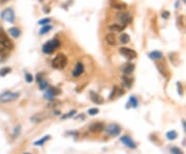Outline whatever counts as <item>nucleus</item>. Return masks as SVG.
Listing matches in <instances>:
<instances>
[{
  "mask_svg": "<svg viewBox=\"0 0 186 154\" xmlns=\"http://www.w3.org/2000/svg\"><path fill=\"white\" fill-rule=\"evenodd\" d=\"M89 130L91 132H95V133L101 132L102 130H105V124L101 122H95L89 126Z\"/></svg>",
  "mask_w": 186,
  "mask_h": 154,
  "instance_id": "10",
  "label": "nucleus"
},
{
  "mask_svg": "<svg viewBox=\"0 0 186 154\" xmlns=\"http://www.w3.org/2000/svg\"><path fill=\"white\" fill-rule=\"evenodd\" d=\"M105 42L110 45V46H115L117 44V39L114 33H109L105 35Z\"/></svg>",
  "mask_w": 186,
  "mask_h": 154,
  "instance_id": "16",
  "label": "nucleus"
},
{
  "mask_svg": "<svg viewBox=\"0 0 186 154\" xmlns=\"http://www.w3.org/2000/svg\"><path fill=\"white\" fill-rule=\"evenodd\" d=\"M117 19L119 20L120 22H122L123 26H126L127 24L131 23V16L129 15V12H119L117 15Z\"/></svg>",
  "mask_w": 186,
  "mask_h": 154,
  "instance_id": "8",
  "label": "nucleus"
},
{
  "mask_svg": "<svg viewBox=\"0 0 186 154\" xmlns=\"http://www.w3.org/2000/svg\"><path fill=\"white\" fill-rule=\"evenodd\" d=\"M2 19L5 20V21L9 22V23H14L15 21V14L14 11L12 8H6L5 11L2 12Z\"/></svg>",
  "mask_w": 186,
  "mask_h": 154,
  "instance_id": "9",
  "label": "nucleus"
},
{
  "mask_svg": "<svg viewBox=\"0 0 186 154\" xmlns=\"http://www.w3.org/2000/svg\"><path fill=\"white\" fill-rule=\"evenodd\" d=\"M61 91L58 88H54V87H49L47 90V92L45 93V98L48 100H53L55 98V96H57L58 94H60Z\"/></svg>",
  "mask_w": 186,
  "mask_h": 154,
  "instance_id": "7",
  "label": "nucleus"
},
{
  "mask_svg": "<svg viewBox=\"0 0 186 154\" xmlns=\"http://www.w3.org/2000/svg\"><path fill=\"white\" fill-rule=\"evenodd\" d=\"M110 4L113 8H116V9H125L126 8V4L123 3V2L119 1V0H110Z\"/></svg>",
  "mask_w": 186,
  "mask_h": 154,
  "instance_id": "13",
  "label": "nucleus"
},
{
  "mask_svg": "<svg viewBox=\"0 0 186 154\" xmlns=\"http://www.w3.org/2000/svg\"><path fill=\"white\" fill-rule=\"evenodd\" d=\"M134 70H135V64H132V63H127V64H125L124 67H123V74H124V75H130Z\"/></svg>",
  "mask_w": 186,
  "mask_h": 154,
  "instance_id": "15",
  "label": "nucleus"
},
{
  "mask_svg": "<svg viewBox=\"0 0 186 154\" xmlns=\"http://www.w3.org/2000/svg\"><path fill=\"white\" fill-rule=\"evenodd\" d=\"M52 29V26H50V25H47V26H45V27H42V28L41 29V31H39V34H46L48 33V32L50 31V30Z\"/></svg>",
  "mask_w": 186,
  "mask_h": 154,
  "instance_id": "27",
  "label": "nucleus"
},
{
  "mask_svg": "<svg viewBox=\"0 0 186 154\" xmlns=\"http://www.w3.org/2000/svg\"><path fill=\"white\" fill-rule=\"evenodd\" d=\"M24 154H29V153H24Z\"/></svg>",
  "mask_w": 186,
  "mask_h": 154,
  "instance_id": "37",
  "label": "nucleus"
},
{
  "mask_svg": "<svg viewBox=\"0 0 186 154\" xmlns=\"http://www.w3.org/2000/svg\"><path fill=\"white\" fill-rule=\"evenodd\" d=\"M9 33L12 37H15V38H17V37L20 36V34H21V31H20L19 28H17V27H12V28L9 29Z\"/></svg>",
  "mask_w": 186,
  "mask_h": 154,
  "instance_id": "20",
  "label": "nucleus"
},
{
  "mask_svg": "<svg viewBox=\"0 0 186 154\" xmlns=\"http://www.w3.org/2000/svg\"><path fill=\"white\" fill-rule=\"evenodd\" d=\"M59 46H60L59 40H57V39L50 40V42H48L44 45V47H42V52L46 53V54H51V53L54 52L57 48H59Z\"/></svg>",
  "mask_w": 186,
  "mask_h": 154,
  "instance_id": "3",
  "label": "nucleus"
},
{
  "mask_svg": "<svg viewBox=\"0 0 186 154\" xmlns=\"http://www.w3.org/2000/svg\"><path fill=\"white\" fill-rule=\"evenodd\" d=\"M76 111H70V112H68L67 113V114H65V115H63V116H61V118L62 119H67V118H70V117H72V116H74L75 114H76Z\"/></svg>",
  "mask_w": 186,
  "mask_h": 154,
  "instance_id": "30",
  "label": "nucleus"
},
{
  "mask_svg": "<svg viewBox=\"0 0 186 154\" xmlns=\"http://www.w3.org/2000/svg\"><path fill=\"white\" fill-rule=\"evenodd\" d=\"M105 132L108 133L111 137H117L120 132H121V127L119 125L116 124V123H111L108 126L105 127Z\"/></svg>",
  "mask_w": 186,
  "mask_h": 154,
  "instance_id": "5",
  "label": "nucleus"
},
{
  "mask_svg": "<svg viewBox=\"0 0 186 154\" xmlns=\"http://www.w3.org/2000/svg\"><path fill=\"white\" fill-rule=\"evenodd\" d=\"M120 141L125 144V145L127 146L128 148H131V149H135L137 148V145H135V143L132 141V139L130 137H128V136H123V137L120 139Z\"/></svg>",
  "mask_w": 186,
  "mask_h": 154,
  "instance_id": "11",
  "label": "nucleus"
},
{
  "mask_svg": "<svg viewBox=\"0 0 186 154\" xmlns=\"http://www.w3.org/2000/svg\"><path fill=\"white\" fill-rule=\"evenodd\" d=\"M19 96H20L19 92H9V91L4 92L0 95V102L5 103V102H12V100H16Z\"/></svg>",
  "mask_w": 186,
  "mask_h": 154,
  "instance_id": "4",
  "label": "nucleus"
},
{
  "mask_svg": "<svg viewBox=\"0 0 186 154\" xmlns=\"http://www.w3.org/2000/svg\"><path fill=\"white\" fill-rule=\"evenodd\" d=\"M14 48V44L3 32L0 33V53H4Z\"/></svg>",
  "mask_w": 186,
  "mask_h": 154,
  "instance_id": "2",
  "label": "nucleus"
},
{
  "mask_svg": "<svg viewBox=\"0 0 186 154\" xmlns=\"http://www.w3.org/2000/svg\"><path fill=\"white\" fill-rule=\"evenodd\" d=\"M125 26H123L122 24H113L110 26V30L112 31H116V32H121L122 30H124Z\"/></svg>",
  "mask_w": 186,
  "mask_h": 154,
  "instance_id": "18",
  "label": "nucleus"
},
{
  "mask_svg": "<svg viewBox=\"0 0 186 154\" xmlns=\"http://www.w3.org/2000/svg\"><path fill=\"white\" fill-rule=\"evenodd\" d=\"M98 112H99V110H98V109H96V108H93V109L88 110V114L91 115V116H94V115L98 114Z\"/></svg>",
  "mask_w": 186,
  "mask_h": 154,
  "instance_id": "31",
  "label": "nucleus"
},
{
  "mask_svg": "<svg viewBox=\"0 0 186 154\" xmlns=\"http://www.w3.org/2000/svg\"><path fill=\"white\" fill-rule=\"evenodd\" d=\"M25 80H26L27 83H31L32 81H33V77H32L31 74H29V72H26V74H25Z\"/></svg>",
  "mask_w": 186,
  "mask_h": 154,
  "instance_id": "32",
  "label": "nucleus"
},
{
  "mask_svg": "<svg viewBox=\"0 0 186 154\" xmlns=\"http://www.w3.org/2000/svg\"><path fill=\"white\" fill-rule=\"evenodd\" d=\"M11 72H12L11 67H2V69H0V77H4V75L9 74Z\"/></svg>",
  "mask_w": 186,
  "mask_h": 154,
  "instance_id": "25",
  "label": "nucleus"
},
{
  "mask_svg": "<svg viewBox=\"0 0 186 154\" xmlns=\"http://www.w3.org/2000/svg\"><path fill=\"white\" fill-rule=\"evenodd\" d=\"M50 136H45L44 138L41 139V140H38V141H36V142H34V145H36V146H42L44 145L45 143L47 142V141H49L50 140Z\"/></svg>",
  "mask_w": 186,
  "mask_h": 154,
  "instance_id": "23",
  "label": "nucleus"
},
{
  "mask_svg": "<svg viewBox=\"0 0 186 154\" xmlns=\"http://www.w3.org/2000/svg\"><path fill=\"white\" fill-rule=\"evenodd\" d=\"M149 58H151L153 60H158L162 58V53L159 51H153L149 54Z\"/></svg>",
  "mask_w": 186,
  "mask_h": 154,
  "instance_id": "19",
  "label": "nucleus"
},
{
  "mask_svg": "<svg viewBox=\"0 0 186 154\" xmlns=\"http://www.w3.org/2000/svg\"><path fill=\"white\" fill-rule=\"evenodd\" d=\"M177 86H178V88H179V89H178V91H179L180 94H182V93H183V91H182V85H181L180 83L178 82L177 83Z\"/></svg>",
  "mask_w": 186,
  "mask_h": 154,
  "instance_id": "36",
  "label": "nucleus"
},
{
  "mask_svg": "<svg viewBox=\"0 0 186 154\" xmlns=\"http://www.w3.org/2000/svg\"><path fill=\"white\" fill-rule=\"evenodd\" d=\"M122 80H123V83H124V85L126 86L127 88H130V86L132 85V79H130L128 75H123Z\"/></svg>",
  "mask_w": 186,
  "mask_h": 154,
  "instance_id": "22",
  "label": "nucleus"
},
{
  "mask_svg": "<svg viewBox=\"0 0 186 154\" xmlns=\"http://www.w3.org/2000/svg\"><path fill=\"white\" fill-rule=\"evenodd\" d=\"M171 152L173 154H183V151L178 147H172L171 148Z\"/></svg>",
  "mask_w": 186,
  "mask_h": 154,
  "instance_id": "29",
  "label": "nucleus"
},
{
  "mask_svg": "<svg viewBox=\"0 0 186 154\" xmlns=\"http://www.w3.org/2000/svg\"><path fill=\"white\" fill-rule=\"evenodd\" d=\"M119 52L122 56H124L128 60H132V59H135V58H137V52L131 49H128V48H124V47L120 48Z\"/></svg>",
  "mask_w": 186,
  "mask_h": 154,
  "instance_id": "6",
  "label": "nucleus"
},
{
  "mask_svg": "<svg viewBox=\"0 0 186 154\" xmlns=\"http://www.w3.org/2000/svg\"><path fill=\"white\" fill-rule=\"evenodd\" d=\"M48 116L46 114H44V113H37V114H35L32 116L31 118H30V120L33 121V122L37 123V122H42V121H44Z\"/></svg>",
  "mask_w": 186,
  "mask_h": 154,
  "instance_id": "14",
  "label": "nucleus"
},
{
  "mask_svg": "<svg viewBox=\"0 0 186 154\" xmlns=\"http://www.w3.org/2000/svg\"><path fill=\"white\" fill-rule=\"evenodd\" d=\"M129 40H130L129 35L126 34V33H122L121 36H120V42H121V44H123V45H125V44H127V42H129Z\"/></svg>",
  "mask_w": 186,
  "mask_h": 154,
  "instance_id": "24",
  "label": "nucleus"
},
{
  "mask_svg": "<svg viewBox=\"0 0 186 154\" xmlns=\"http://www.w3.org/2000/svg\"><path fill=\"white\" fill-rule=\"evenodd\" d=\"M91 94V100L94 103H97V105H101L102 102H104V98L100 96L99 94H97V93H94V92H91L90 93Z\"/></svg>",
  "mask_w": 186,
  "mask_h": 154,
  "instance_id": "17",
  "label": "nucleus"
},
{
  "mask_svg": "<svg viewBox=\"0 0 186 154\" xmlns=\"http://www.w3.org/2000/svg\"><path fill=\"white\" fill-rule=\"evenodd\" d=\"M67 65V58L63 54H58L52 60V66L56 69H63Z\"/></svg>",
  "mask_w": 186,
  "mask_h": 154,
  "instance_id": "1",
  "label": "nucleus"
},
{
  "mask_svg": "<svg viewBox=\"0 0 186 154\" xmlns=\"http://www.w3.org/2000/svg\"><path fill=\"white\" fill-rule=\"evenodd\" d=\"M138 99L135 98V96H130L129 100H128V103H127V108L128 107H131V108H137L138 107Z\"/></svg>",
  "mask_w": 186,
  "mask_h": 154,
  "instance_id": "21",
  "label": "nucleus"
},
{
  "mask_svg": "<svg viewBox=\"0 0 186 154\" xmlns=\"http://www.w3.org/2000/svg\"><path fill=\"white\" fill-rule=\"evenodd\" d=\"M20 128H21V127H20V126H17V127L15 128V131H14V136H15V137H17V136L19 135V132H20Z\"/></svg>",
  "mask_w": 186,
  "mask_h": 154,
  "instance_id": "34",
  "label": "nucleus"
},
{
  "mask_svg": "<svg viewBox=\"0 0 186 154\" xmlns=\"http://www.w3.org/2000/svg\"><path fill=\"white\" fill-rule=\"evenodd\" d=\"M178 137V133L176 132L175 130H172V131H169V132L167 133V138L169 139V140H175L176 138Z\"/></svg>",
  "mask_w": 186,
  "mask_h": 154,
  "instance_id": "26",
  "label": "nucleus"
},
{
  "mask_svg": "<svg viewBox=\"0 0 186 154\" xmlns=\"http://www.w3.org/2000/svg\"><path fill=\"white\" fill-rule=\"evenodd\" d=\"M49 22H50V19H42L38 22V24L39 25H45V24H48Z\"/></svg>",
  "mask_w": 186,
  "mask_h": 154,
  "instance_id": "33",
  "label": "nucleus"
},
{
  "mask_svg": "<svg viewBox=\"0 0 186 154\" xmlns=\"http://www.w3.org/2000/svg\"><path fill=\"white\" fill-rule=\"evenodd\" d=\"M161 16L162 18H164V19H168V18L170 17V14H169V12H163Z\"/></svg>",
  "mask_w": 186,
  "mask_h": 154,
  "instance_id": "35",
  "label": "nucleus"
},
{
  "mask_svg": "<svg viewBox=\"0 0 186 154\" xmlns=\"http://www.w3.org/2000/svg\"><path fill=\"white\" fill-rule=\"evenodd\" d=\"M38 84H39V88H41V90H46V89H48V83H47L45 80H42L41 82L38 83Z\"/></svg>",
  "mask_w": 186,
  "mask_h": 154,
  "instance_id": "28",
  "label": "nucleus"
},
{
  "mask_svg": "<svg viewBox=\"0 0 186 154\" xmlns=\"http://www.w3.org/2000/svg\"><path fill=\"white\" fill-rule=\"evenodd\" d=\"M84 64H83L82 62H78L76 64V67H75V69L72 70V75L74 77H80L81 75L84 74Z\"/></svg>",
  "mask_w": 186,
  "mask_h": 154,
  "instance_id": "12",
  "label": "nucleus"
}]
</instances>
